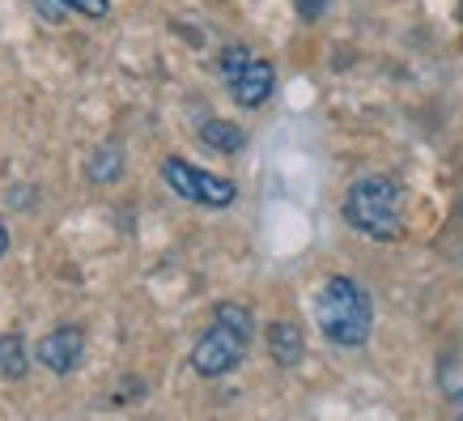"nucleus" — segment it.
<instances>
[{
  "label": "nucleus",
  "instance_id": "obj_12",
  "mask_svg": "<svg viewBox=\"0 0 463 421\" xmlns=\"http://www.w3.org/2000/svg\"><path fill=\"white\" fill-rule=\"evenodd\" d=\"M64 9L85 14V17H107L111 14V0H64Z\"/></svg>",
  "mask_w": 463,
  "mask_h": 421
},
{
  "label": "nucleus",
  "instance_id": "obj_11",
  "mask_svg": "<svg viewBox=\"0 0 463 421\" xmlns=\"http://www.w3.org/2000/svg\"><path fill=\"white\" fill-rule=\"evenodd\" d=\"M251 52H247V47H242V43H230V47H225L222 56H217V69H222V77H225V85L234 81V77H239L242 69H247V64H251Z\"/></svg>",
  "mask_w": 463,
  "mask_h": 421
},
{
  "label": "nucleus",
  "instance_id": "obj_9",
  "mask_svg": "<svg viewBox=\"0 0 463 421\" xmlns=\"http://www.w3.org/2000/svg\"><path fill=\"white\" fill-rule=\"evenodd\" d=\"M85 175L94 183H115L124 175V149H119V145H99L94 158L85 162Z\"/></svg>",
  "mask_w": 463,
  "mask_h": 421
},
{
  "label": "nucleus",
  "instance_id": "obj_15",
  "mask_svg": "<svg viewBox=\"0 0 463 421\" xmlns=\"http://www.w3.org/2000/svg\"><path fill=\"white\" fill-rule=\"evenodd\" d=\"M9 252V230H5V222H0V255Z\"/></svg>",
  "mask_w": 463,
  "mask_h": 421
},
{
  "label": "nucleus",
  "instance_id": "obj_1",
  "mask_svg": "<svg viewBox=\"0 0 463 421\" xmlns=\"http://www.w3.org/2000/svg\"><path fill=\"white\" fill-rule=\"evenodd\" d=\"M315 320H319V332L340 349H357L370 340V328H374V307H370V294L353 277H327V285L315 298Z\"/></svg>",
  "mask_w": 463,
  "mask_h": 421
},
{
  "label": "nucleus",
  "instance_id": "obj_7",
  "mask_svg": "<svg viewBox=\"0 0 463 421\" xmlns=\"http://www.w3.org/2000/svg\"><path fill=\"white\" fill-rule=\"evenodd\" d=\"M268 349H272V362H281V366H294L298 358H302V328L289 320H277L272 328H268Z\"/></svg>",
  "mask_w": 463,
  "mask_h": 421
},
{
  "label": "nucleus",
  "instance_id": "obj_4",
  "mask_svg": "<svg viewBox=\"0 0 463 421\" xmlns=\"http://www.w3.org/2000/svg\"><path fill=\"white\" fill-rule=\"evenodd\" d=\"M162 179H166V187L175 196L192 200V205H204V209H230L234 196H239V187L230 179L192 167V162H183V158H166V162H162Z\"/></svg>",
  "mask_w": 463,
  "mask_h": 421
},
{
  "label": "nucleus",
  "instance_id": "obj_6",
  "mask_svg": "<svg viewBox=\"0 0 463 421\" xmlns=\"http://www.w3.org/2000/svg\"><path fill=\"white\" fill-rule=\"evenodd\" d=\"M272 85H277L272 64L255 56L251 64H247V69L230 81V94H234V102H239V107H264V102L272 99Z\"/></svg>",
  "mask_w": 463,
  "mask_h": 421
},
{
  "label": "nucleus",
  "instance_id": "obj_3",
  "mask_svg": "<svg viewBox=\"0 0 463 421\" xmlns=\"http://www.w3.org/2000/svg\"><path fill=\"white\" fill-rule=\"evenodd\" d=\"M247 345H251V311L234 307V302H222V307L213 311L209 332L192 349V366H196V375H204V379H222V375H230L247 358Z\"/></svg>",
  "mask_w": 463,
  "mask_h": 421
},
{
  "label": "nucleus",
  "instance_id": "obj_2",
  "mask_svg": "<svg viewBox=\"0 0 463 421\" xmlns=\"http://www.w3.org/2000/svg\"><path fill=\"white\" fill-rule=\"evenodd\" d=\"M345 217L353 230H362L370 239H400L404 230V192L387 175H365L349 187L345 196Z\"/></svg>",
  "mask_w": 463,
  "mask_h": 421
},
{
  "label": "nucleus",
  "instance_id": "obj_10",
  "mask_svg": "<svg viewBox=\"0 0 463 421\" xmlns=\"http://www.w3.org/2000/svg\"><path fill=\"white\" fill-rule=\"evenodd\" d=\"M0 375L5 379H26V349H22L17 337L0 340Z\"/></svg>",
  "mask_w": 463,
  "mask_h": 421
},
{
  "label": "nucleus",
  "instance_id": "obj_5",
  "mask_svg": "<svg viewBox=\"0 0 463 421\" xmlns=\"http://www.w3.org/2000/svg\"><path fill=\"white\" fill-rule=\"evenodd\" d=\"M39 362L52 370V375H72L81 366V353H85V337L77 328H56L39 340Z\"/></svg>",
  "mask_w": 463,
  "mask_h": 421
},
{
  "label": "nucleus",
  "instance_id": "obj_8",
  "mask_svg": "<svg viewBox=\"0 0 463 421\" xmlns=\"http://www.w3.org/2000/svg\"><path fill=\"white\" fill-rule=\"evenodd\" d=\"M200 137L204 145H213L217 154H239L242 145H247V132L239 124H230V120H209V124L200 128Z\"/></svg>",
  "mask_w": 463,
  "mask_h": 421
},
{
  "label": "nucleus",
  "instance_id": "obj_13",
  "mask_svg": "<svg viewBox=\"0 0 463 421\" xmlns=\"http://www.w3.org/2000/svg\"><path fill=\"white\" fill-rule=\"evenodd\" d=\"M34 9L43 14V22H60V17L69 14V9H64V0H34Z\"/></svg>",
  "mask_w": 463,
  "mask_h": 421
},
{
  "label": "nucleus",
  "instance_id": "obj_14",
  "mask_svg": "<svg viewBox=\"0 0 463 421\" xmlns=\"http://www.w3.org/2000/svg\"><path fill=\"white\" fill-rule=\"evenodd\" d=\"M323 9H327V0H298V14L310 17V22H315V17H319Z\"/></svg>",
  "mask_w": 463,
  "mask_h": 421
}]
</instances>
